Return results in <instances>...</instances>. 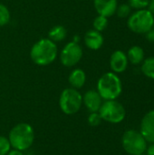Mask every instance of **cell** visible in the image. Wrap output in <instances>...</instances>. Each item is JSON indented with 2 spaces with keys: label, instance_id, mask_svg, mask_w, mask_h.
Returning a JSON list of instances; mask_svg holds the SVG:
<instances>
[{
  "label": "cell",
  "instance_id": "obj_1",
  "mask_svg": "<svg viewBox=\"0 0 154 155\" xmlns=\"http://www.w3.org/2000/svg\"><path fill=\"white\" fill-rule=\"evenodd\" d=\"M57 53L55 43L49 38H43L32 46L30 57L35 64L44 66L52 64L56 59Z\"/></svg>",
  "mask_w": 154,
  "mask_h": 155
},
{
  "label": "cell",
  "instance_id": "obj_2",
  "mask_svg": "<svg viewBox=\"0 0 154 155\" xmlns=\"http://www.w3.org/2000/svg\"><path fill=\"white\" fill-rule=\"evenodd\" d=\"M8 140L11 147L19 151L29 149L34 140V131L33 127L26 123H21L14 126L9 134Z\"/></svg>",
  "mask_w": 154,
  "mask_h": 155
},
{
  "label": "cell",
  "instance_id": "obj_3",
  "mask_svg": "<svg viewBox=\"0 0 154 155\" xmlns=\"http://www.w3.org/2000/svg\"><path fill=\"white\" fill-rule=\"evenodd\" d=\"M122 82L115 73H105L99 78L97 83V92L103 100H116V98L122 94Z\"/></svg>",
  "mask_w": 154,
  "mask_h": 155
},
{
  "label": "cell",
  "instance_id": "obj_4",
  "mask_svg": "<svg viewBox=\"0 0 154 155\" xmlns=\"http://www.w3.org/2000/svg\"><path fill=\"white\" fill-rule=\"evenodd\" d=\"M154 15L148 8H145L131 14L128 17L127 25L132 32L143 35L152 29Z\"/></svg>",
  "mask_w": 154,
  "mask_h": 155
},
{
  "label": "cell",
  "instance_id": "obj_5",
  "mask_svg": "<svg viewBox=\"0 0 154 155\" xmlns=\"http://www.w3.org/2000/svg\"><path fill=\"white\" fill-rule=\"evenodd\" d=\"M123 147L131 155H142L146 152L147 141L140 132L135 130L126 131L122 138Z\"/></svg>",
  "mask_w": 154,
  "mask_h": 155
},
{
  "label": "cell",
  "instance_id": "obj_6",
  "mask_svg": "<svg viewBox=\"0 0 154 155\" xmlns=\"http://www.w3.org/2000/svg\"><path fill=\"white\" fill-rule=\"evenodd\" d=\"M83 96L74 88L64 89L59 98V106L62 112L67 115L76 114L82 106Z\"/></svg>",
  "mask_w": 154,
  "mask_h": 155
},
{
  "label": "cell",
  "instance_id": "obj_7",
  "mask_svg": "<svg viewBox=\"0 0 154 155\" xmlns=\"http://www.w3.org/2000/svg\"><path fill=\"white\" fill-rule=\"evenodd\" d=\"M98 113L103 120L111 124H119L123 122L126 114L123 104L116 100H108L103 103Z\"/></svg>",
  "mask_w": 154,
  "mask_h": 155
},
{
  "label": "cell",
  "instance_id": "obj_8",
  "mask_svg": "<svg viewBox=\"0 0 154 155\" xmlns=\"http://www.w3.org/2000/svg\"><path fill=\"white\" fill-rule=\"evenodd\" d=\"M83 56V50L76 42L68 43L60 54L61 63L66 67H72L78 64Z\"/></svg>",
  "mask_w": 154,
  "mask_h": 155
},
{
  "label": "cell",
  "instance_id": "obj_9",
  "mask_svg": "<svg viewBox=\"0 0 154 155\" xmlns=\"http://www.w3.org/2000/svg\"><path fill=\"white\" fill-rule=\"evenodd\" d=\"M140 133L147 142L154 143V110L147 113L143 118Z\"/></svg>",
  "mask_w": 154,
  "mask_h": 155
},
{
  "label": "cell",
  "instance_id": "obj_10",
  "mask_svg": "<svg viewBox=\"0 0 154 155\" xmlns=\"http://www.w3.org/2000/svg\"><path fill=\"white\" fill-rule=\"evenodd\" d=\"M128 58L125 53L121 50L114 51L110 58V66L113 73L120 74L123 73L128 66Z\"/></svg>",
  "mask_w": 154,
  "mask_h": 155
},
{
  "label": "cell",
  "instance_id": "obj_11",
  "mask_svg": "<svg viewBox=\"0 0 154 155\" xmlns=\"http://www.w3.org/2000/svg\"><path fill=\"white\" fill-rule=\"evenodd\" d=\"M83 103L91 113H97L103 104V98L97 91L89 90L83 96Z\"/></svg>",
  "mask_w": 154,
  "mask_h": 155
},
{
  "label": "cell",
  "instance_id": "obj_12",
  "mask_svg": "<svg viewBox=\"0 0 154 155\" xmlns=\"http://www.w3.org/2000/svg\"><path fill=\"white\" fill-rule=\"evenodd\" d=\"M93 5L97 13L105 17L114 15L118 6L117 0H93Z\"/></svg>",
  "mask_w": 154,
  "mask_h": 155
},
{
  "label": "cell",
  "instance_id": "obj_13",
  "mask_svg": "<svg viewBox=\"0 0 154 155\" xmlns=\"http://www.w3.org/2000/svg\"><path fill=\"white\" fill-rule=\"evenodd\" d=\"M85 45L91 50H98L103 45V37L101 32L96 30H90L84 35Z\"/></svg>",
  "mask_w": 154,
  "mask_h": 155
},
{
  "label": "cell",
  "instance_id": "obj_14",
  "mask_svg": "<svg viewBox=\"0 0 154 155\" xmlns=\"http://www.w3.org/2000/svg\"><path fill=\"white\" fill-rule=\"evenodd\" d=\"M69 84H71L72 88L74 89H80L82 88L86 81V74L84 70L82 69H74L71 72L69 78H68Z\"/></svg>",
  "mask_w": 154,
  "mask_h": 155
},
{
  "label": "cell",
  "instance_id": "obj_15",
  "mask_svg": "<svg viewBox=\"0 0 154 155\" xmlns=\"http://www.w3.org/2000/svg\"><path fill=\"white\" fill-rule=\"evenodd\" d=\"M126 55H127L128 61L134 65L141 64L144 60V51L143 47L139 45L132 46L128 50V54Z\"/></svg>",
  "mask_w": 154,
  "mask_h": 155
},
{
  "label": "cell",
  "instance_id": "obj_16",
  "mask_svg": "<svg viewBox=\"0 0 154 155\" xmlns=\"http://www.w3.org/2000/svg\"><path fill=\"white\" fill-rule=\"evenodd\" d=\"M66 29L63 25H55L50 29L48 32L49 39L53 42H60L63 41L66 36Z\"/></svg>",
  "mask_w": 154,
  "mask_h": 155
},
{
  "label": "cell",
  "instance_id": "obj_17",
  "mask_svg": "<svg viewBox=\"0 0 154 155\" xmlns=\"http://www.w3.org/2000/svg\"><path fill=\"white\" fill-rule=\"evenodd\" d=\"M143 74L150 79L154 80V56L144 58L141 66Z\"/></svg>",
  "mask_w": 154,
  "mask_h": 155
},
{
  "label": "cell",
  "instance_id": "obj_18",
  "mask_svg": "<svg viewBox=\"0 0 154 155\" xmlns=\"http://www.w3.org/2000/svg\"><path fill=\"white\" fill-rule=\"evenodd\" d=\"M93 25L94 30H96L98 32H102V31L105 30L106 27L108 26V17L99 15L93 20Z\"/></svg>",
  "mask_w": 154,
  "mask_h": 155
},
{
  "label": "cell",
  "instance_id": "obj_19",
  "mask_svg": "<svg viewBox=\"0 0 154 155\" xmlns=\"http://www.w3.org/2000/svg\"><path fill=\"white\" fill-rule=\"evenodd\" d=\"M10 21V12L8 8L0 3V26L5 25Z\"/></svg>",
  "mask_w": 154,
  "mask_h": 155
},
{
  "label": "cell",
  "instance_id": "obj_20",
  "mask_svg": "<svg viewBox=\"0 0 154 155\" xmlns=\"http://www.w3.org/2000/svg\"><path fill=\"white\" fill-rule=\"evenodd\" d=\"M131 10H132V8L128 4H122L117 6L115 13L117 14V15L119 17L126 18V17H129V15H131Z\"/></svg>",
  "mask_w": 154,
  "mask_h": 155
},
{
  "label": "cell",
  "instance_id": "obj_21",
  "mask_svg": "<svg viewBox=\"0 0 154 155\" xmlns=\"http://www.w3.org/2000/svg\"><path fill=\"white\" fill-rule=\"evenodd\" d=\"M150 0H128V5L135 10L148 8Z\"/></svg>",
  "mask_w": 154,
  "mask_h": 155
},
{
  "label": "cell",
  "instance_id": "obj_22",
  "mask_svg": "<svg viewBox=\"0 0 154 155\" xmlns=\"http://www.w3.org/2000/svg\"><path fill=\"white\" fill-rule=\"evenodd\" d=\"M11 150V144L8 138L0 135V155H6Z\"/></svg>",
  "mask_w": 154,
  "mask_h": 155
},
{
  "label": "cell",
  "instance_id": "obj_23",
  "mask_svg": "<svg viewBox=\"0 0 154 155\" xmlns=\"http://www.w3.org/2000/svg\"><path fill=\"white\" fill-rule=\"evenodd\" d=\"M102 117L99 114V113H91L88 116V124L93 126V127H96L98 126L101 122H102Z\"/></svg>",
  "mask_w": 154,
  "mask_h": 155
},
{
  "label": "cell",
  "instance_id": "obj_24",
  "mask_svg": "<svg viewBox=\"0 0 154 155\" xmlns=\"http://www.w3.org/2000/svg\"><path fill=\"white\" fill-rule=\"evenodd\" d=\"M145 37L149 42H154V29H151L145 34Z\"/></svg>",
  "mask_w": 154,
  "mask_h": 155
},
{
  "label": "cell",
  "instance_id": "obj_25",
  "mask_svg": "<svg viewBox=\"0 0 154 155\" xmlns=\"http://www.w3.org/2000/svg\"><path fill=\"white\" fill-rule=\"evenodd\" d=\"M6 155H24L23 154V152L22 151H19V150H16V149H13V150H10L9 153Z\"/></svg>",
  "mask_w": 154,
  "mask_h": 155
},
{
  "label": "cell",
  "instance_id": "obj_26",
  "mask_svg": "<svg viewBox=\"0 0 154 155\" xmlns=\"http://www.w3.org/2000/svg\"><path fill=\"white\" fill-rule=\"evenodd\" d=\"M146 153L147 155H154V143H152L149 147L147 146Z\"/></svg>",
  "mask_w": 154,
  "mask_h": 155
},
{
  "label": "cell",
  "instance_id": "obj_27",
  "mask_svg": "<svg viewBox=\"0 0 154 155\" xmlns=\"http://www.w3.org/2000/svg\"><path fill=\"white\" fill-rule=\"evenodd\" d=\"M148 9H149V10L154 15V0H150V1H149Z\"/></svg>",
  "mask_w": 154,
  "mask_h": 155
},
{
  "label": "cell",
  "instance_id": "obj_28",
  "mask_svg": "<svg viewBox=\"0 0 154 155\" xmlns=\"http://www.w3.org/2000/svg\"><path fill=\"white\" fill-rule=\"evenodd\" d=\"M152 29H154V22H153V26H152Z\"/></svg>",
  "mask_w": 154,
  "mask_h": 155
},
{
  "label": "cell",
  "instance_id": "obj_29",
  "mask_svg": "<svg viewBox=\"0 0 154 155\" xmlns=\"http://www.w3.org/2000/svg\"><path fill=\"white\" fill-rule=\"evenodd\" d=\"M142 155H143V154H142Z\"/></svg>",
  "mask_w": 154,
  "mask_h": 155
}]
</instances>
